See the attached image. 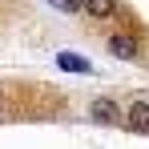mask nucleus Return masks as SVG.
<instances>
[{"instance_id": "obj_2", "label": "nucleus", "mask_w": 149, "mask_h": 149, "mask_svg": "<svg viewBox=\"0 0 149 149\" xmlns=\"http://www.w3.org/2000/svg\"><path fill=\"white\" fill-rule=\"evenodd\" d=\"M109 52L121 56V61H137V56H141V45H137L133 32H113V36H109Z\"/></svg>"}, {"instance_id": "obj_5", "label": "nucleus", "mask_w": 149, "mask_h": 149, "mask_svg": "<svg viewBox=\"0 0 149 149\" xmlns=\"http://www.w3.org/2000/svg\"><path fill=\"white\" fill-rule=\"evenodd\" d=\"M56 65H61L65 73H93V65H89L85 56H73V52H56Z\"/></svg>"}, {"instance_id": "obj_6", "label": "nucleus", "mask_w": 149, "mask_h": 149, "mask_svg": "<svg viewBox=\"0 0 149 149\" xmlns=\"http://www.w3.org/2000/svg\"><path fill=\"white\" fill-rule=\"evenodd\" d=\"M49 8H56V12H69V16H77V12H85V4L81 0H45Z\"/></svg>"}, {"instance_id": "obj_4", "label": "nucleus", "mask_w": 149, "mask_h": 149, "mask_svg": "<svg viewBox=\"0 0 149 149\" xmlns=\"http://www.w3.org/2000/svg\"><path fill=\"white\" fill-rule=\"evenodd\" d=\"M85 4V12L93 16V20H109V16H117V0H81Z\"/></svg>"}, {"instance_id": "obj_3", "label": "nucleus", "mask_w": 149, "mask_h": 149, "mask_svg": "<svg viewBox=\"0 0 149 149\" xmlns=\"http://www.w3.org/2000/svg\"><path fill=\"white\" fill-rule=\"evenodd\" d=\"M125 129H133V133H149V101H137V105H129V113H125Z\"/></svg>"}, {"instance_id": "obj_1", "label": "nucleus", "mask_w": 149, "mask_h": 149, "mask_svg": "<svg viewBox=\"0 0 149 149\" xmlns=\"http://www.w3.org/2000/svg\"><path fill=\"white\" fill-rule=\"evenodd\" d=\"M89 117L97 125H121L125 121V113L117 109V101H109V97H97L93 105H89Z\"/></svg>"}]
</instances>
